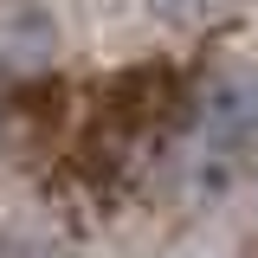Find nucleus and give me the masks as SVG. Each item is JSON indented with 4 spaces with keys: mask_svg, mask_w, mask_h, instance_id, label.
<instances>
[{
    "mask_svg": "<svg viewBox=\"0 0 258 258\" xmlns=\"http://www.w3.org/2000/svg\"><path fill=\"white\" fill-rule=\"evenodd\" d=\"M252 129H258V64L232 58L213 71V84L200 97V136L213 155H232V149H245Z\"/></svg>",
    "mask_w": 258,
    "mask_h": 258,
    "instance_id": "1",
    "label": "nucleus"
},
{
    "mask_svg": "<svg viewBox=\"0 0 258 258\" xmlns=\"http://www.w3.org/2000/svg\"><path fill=\"white\" fill-rule=\"evenodd\" d=\"M64 58V26L45 0H0V71L45 78Z\"/></svg>",
    "mask_w": 258,
    "mask_h": 258,
    "instance_id": "2",
    "label": "nucleus"
},
{
    "mask_svg": "<svg viewBox=\"0 0 258 258\" xmlns=\"http://www.w3.org/2000/svg\"><path fill=\"white\" fill-rule=\"evenodd\" d=\"M161 20H181V26H194V20H207V13H220L226 0H149Z\"/></svg>",
    "mask_w": 258,
    "mask_h": 258,
    "instance_id": "3",
    "label": "nucleus"
}]
</instances>
